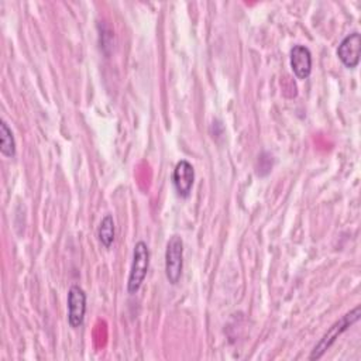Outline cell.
<instances>
[{
    "label": "cell",
    "instance_id": "obj_9",
    "mask_svg": "<svg viewBox=\"0 0 361 361\" xmlns=\"http://www.w3.org/2000/svg\"><path fill=\"white\" fill-rule=\"evenodd\" d=\"M97 238L104 248L111 247V244L114 241V220L110 214H106L102 219V221L97 227Z\"/></svg>",
    "mask_w": 361,
    "mask_h": 361
},
{
    "label": "cell",
    "instance_id": "obj_8",
    "mask_svg": "<svg viewBox=\"0 0 361 361\" xmlns=\"http://www.w3.org/2000/svg\"><path fill=\"white\" fill-rule=\"evenodd\" d=\"M0 152L7 158H13L16 155L14 135L6 121H1L0 124Z\"/></svg>",
    "mask_w": 361,
    "mask_h": 361
},
{
    "label": "cell",
    "instance_id": "obj_10",
    "mask_svg": "<svg viewBox=\"0 0 361 361\" xmlns=\"http://www.w3.org/2000/svg\"><path fill=\"white\" fill-rule=\"evenodd\" d=\"M272 168V155H269L268 152H262L258 157V164H257V175L259 176H265L269 173Z\"/></svg>",
    "mask_w": 361,
    "mask_h": 361
},
{
    "label": "cell",
    "instance_id": "obj_5",
    "mask_svg": "<svg viewBox=\"0 0 361 361\" xmlns=\"http://www.w3.org/2000/svg\"><path fill=\"white\" fill-rule=\"evenodd\" d=\"M337 56L341 63L348 68L354 69L360 63V54H361V35L358 31H354L345 35L337 47Z\"/></svg>",
    "mask_w": 361,
    "mask_h": 361
},
{
    "label": "cell",
    "instance_id": "obj_7",
    "mask_svg": "<svg viewBox=\"0 0 361 361\" xmlns=\"http://www.w3.org/2000/svg\"><path fill=\"white\" fill-rule=\"evenodd\" d=\"M289 59H290V69L298 79L305 80L310 76L312 52L307 47L300 45V44L293 45L290 49V54H289Z\"/></svg>",
    "mask_w": 361,
    "mask_h": 361
},
{
    "label": "cell",
    "instance_id": "obj_2",
    "mask_svg": "<svg viewBox=\"0 0 361 361\" xmlns=\"http://www.w3.org/2000/svg\"><path fill=\"white\" fill-rule=\"evenodd\" d=\"M149 268V248L144 241H138L133 250V261L127 281V292L137 293L141 288Z\"/></svg>",
    "mask_w": 361,
    "mask_h": 361
},
{
    "label": "cell",
    "instance_id": "obj_4",
    "mask_svg": "<svg viewBox=\"0 0 361 361\" xmlns=\"http://www.w3.org/2000/svg\"><path fill=\"white\" fill-rule=\"evenodd\" d=\"M68 323L72 329H78L83 324L86 313V293L79 285H72L68 290Z\"/></svg>",
    "mask_w": 361,
    "mask_h": 361
},
{
    "label": "cell",
    "instance_id": "obj_6",
    "mask_svg": "<svg viewBox=\"0 0 361 361\" xmlns=\"http://www.w3.org/2000/svg\"><path fill=\"white\" fill-rule=\"evenodd\" d=\"M195 182V169L192 164L186 159H180L176 162L172 173V185L178 196L186 199L189 197Z\"/></svg>",
    "mask_w": 361,
    "mask_h": 361
},
{
    "label": "cell",
    "instance_id": "obj_1",
    "mask_svg": "<svg viewBox=\"0 0 361 361\" xmlns=\"http://www.w3.org/2000/svg\"><path fill=\"white\" fill-rule=\"evenodd\" d=\"M360 320V306H355L350 312H347L340 320L333 323L329 330L323 334V337L319 340V343L313 347L312 354L309 355V360H319L323 357V354L334 344V341L355 322Z\"/></svg>",
    "mask_w": 361,
    "mask_h": 361
},
{
    "label": "cell",
    "instance_id": "obj_3",
    "mask_svg": "<svg viewBox=\"0 0 361 361\" xmlns=\"http://www.w3.org/2000/svg\"><path fill=\"white\" fill-rule=\"evenodd\" d=\"M183 269V241L179 235L169 237L165 250V275L171 285H176Z\"/></svg>",
    "mask_w": 361,
    "mask_h": 361
}]
</instances>
